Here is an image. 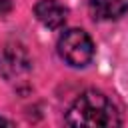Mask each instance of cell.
I'll return each mask as SVG.
<instances>
[{
	"mask_svg": "<svg viewBox=\"0 0 128 128\" xmlns=\"http://www.w3.org/2000/svg\"><path fill=\"white\" fill-rule=\"evenodd\" d=\"M0 126H12V120H8V118L0 116Z\"/></svg>",
	"mask_w": 128,
	"mask_h": 128,
	"instance_id": "cell-6",
	"label": "cell"
},
{
	"mask_svg": "<svg viewBox=\"0 0 128 128\" xmlns=\"http://www.w3.org/2000/svg\"><path fill=\"white\" fill-rule=\"evenodd\" d=\"M30 56H28V50L18 44V42H10L2 48L0 52V74L6 78V80H16L24 74L30 72Z\"/></svg>",
	"mask_w": 128,
	"mask_h": 128,
	"instance_id": "cell-3",
	"label": "cell"
},
{
	"mask_svg": "<svg viewBox=\"0 0 128 128\" xmlns=\"http://www.w3.org/2000/svg\"><path fill=\"white\" fill-rule=\"evenodd\" d=\"M96 20H118L128 12V0H88Z\"/></svg>",
	"mask_w": 128,
	"mask_h": 128,
	"instance_id": "cell-5",
	"label": "cell"
},
{
	"mask_svg": "<svg viewBox=\"0 0 128 128\" xmlns=\"http://www.w3.org/2000/svg\"><path fill=\"white\" fill-rule=\"evenodd\" d=\"M64 122L68 126L84 128H114L122 124V118L106 94L98 90H86L70 104Z\"/></svg>",
	"mask_w": 128,
	"mask_h": 128,
	"instance_id": "cell-1",
	"label": "cell"
},
{
	"mask_svg": "<svg viewBox=\"0 0 128 128\" xmlns=\"http://www.w3.org/2000/svg\"><path fill=\"white\" fill-rule=\"evenodd\" d=\"M34 16L42 26L56 30V28L64 26V22L68 18V8L64 4H60L58 0H38L34 4Z\"/></svg>",
	"mask_w": 128,
	"mask_h": 128,
	"instance_id": "cell-4",
	"label": "cell"
},
{
	"mask_svg": "<svg viewBox=\"0 0 128 128\" xmlns=\"http://www.w3.org/2000/svg\"><path fill=\"white\" fill-rule=\"evenodd\" d=\"M58 56L72 68H84L94 58V42L82 28H70L58 38Z\"/></svg>",
	"mask_w": 128,
	"mask_h": 128,
	"instance_id": "cell-2",
	"label": "cell"
}]
</instances>
